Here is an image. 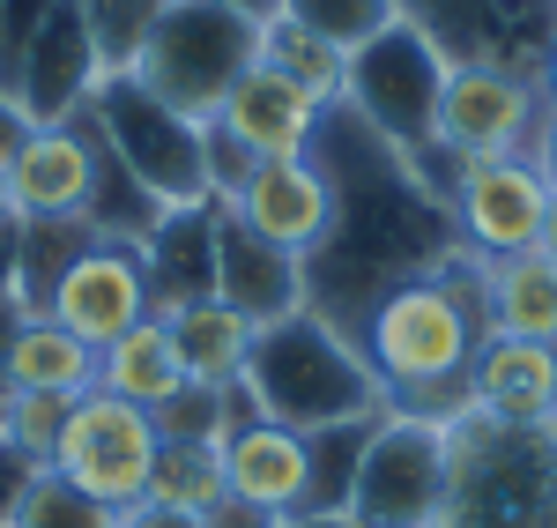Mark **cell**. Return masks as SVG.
<instances>
[{
  "label": "cell",
  "instance_id": "obj_1",
  "mask_svg": "<svg viewBox=\"0 0 557 528\" xmlns=\"http://www.w3.org/2000/svg\"><path fill=\"white\" fill-rule=\"evenodd\" d=\"M483 261L454 254L431 275L394 283L380 306L364 312L357 351L380 380V409L386 417H431L454 425L469 409V365L483 343Z\"/></svg>",
  "mask_w": 557,
  "mask_h": 528
},
{
  "label": "cell",
  "instance_id": "obj_2",
  "mask_svg": "<svg viewBox=\"0 0 557 528\" xmlns=\"http://www.w3.org/2000/svg\"><path fill=\"white\" fill-rule=\"evenodd\" d=\"M238 395L253 402L260 417L290 425V432H327V425L386 417L364 351L349 343L335 320H320L312 306L253 335L246 372H238Z\"/></svg>",
  "mask_w": 557,
  "mask_h": 528
},
{
  "label": "cell",
  "instance_id": "obj_3",
  "mask_svg": "<svg viewBox=\"0 0 557 528\" xmlns=\"http://www.w3.org/2000/svg\"><path fill=\"white\" fill-rule=\"evenodd\" d=\"M438 528H557V425H498L461 409L446 425Z\"/></svg>",
  "mask_w": 557,
  "mask_h": 528
},
{
  "label": "cell",
  "instance_id": "obj_4",
  "mask_svg": "<svg viewBox=\"0 0 557 528\" xmlns=\"http://www.w3.org/2000/svg\"><path fill=\"white\" fill-rule=\"evenodd\" d=\"M260 30H268V15L238 0H164L134 60V83L186 120H215L231 83L260 60Z\"/></svg>",
  "mask_w": 557,
  "mask_h": 528
},
{
  "label": "cell",
  "instance_id": "obj_5",
  "mask_svg": "<svg viewBox=\"0 0 557 528\" xmlns=\"http://www.w3.org/2000/svg\"><path fill=\"white\" fill-rule=\"evenodd\" d=\"M446 45L431 38L417 15H401L386 38H372L364 52H349V83H343V112H357L380 134L386 149L424 157L431 149V112H438V75H446Z\"/></svg>",
  "mask_w": 557,
  "mask_h": 528
},
{
  "label": "cell",
  "instance_id": "obj_6",
  "mask_svg": "<svg viewBox=\"0 0 557 528\" xmlns=\"http://www.w3.org/2000/svg\"><path fill=\"white\" fill-rule=\"evenodd\" d=\"M89 120H97V134H104V149H112L164 209H178V201H209L201 120L172 112L164 97H149L134 75H104V83L89 89Z\"/></svg>",
  "mask_w": 557,
  "mask_h": 528
},
{
  "label": "cell",
  "instance_id": "obj_7",
  "mask_svg": "<svg viewBox=\"0 0 557 528\" xmlns=\"http://www.w3.org/2000/svg\"><path fill=\"white\" fill-rule=\"evenodd\" d=\"M446 506V425L431 417H380L357 454L343 521L349 528H438Z\"/></svg>",
  "mask_w": 557,
  "mask_h": 528
},
{
  "label": "cell",
  "instance_id": "obj_8",
  "mask_svg": "<svg viewBox=\"0 0 557 528\" xmlns=\"http://www.w3.org/2000/svg\"><path fill=\"white\" fill-rule=\"evenodd\" d=\"M157 446H164V440H157L149 409H134V402L89 388V395H75V409H67L60 446H52V462H45V469H52L60 484H75L83 499H97V506L134 514V506L149 499Z\"/></svg>",
  "mask_w": 557,
  "mask_h": 528
},
{
  "label": "cell",
  "instance_id": "obj_9",
  "mask_svg": "<svg viewBox=\"0 0 557 528\" xmlns=\"http://www.w3.org/2000/svg\"><path fill=\"white\" fill-rule=\"evenodd\" d=\"M543 127V89L506 60H446L438 75V112H431V157H520Z\"/></svg>",
  "mask_w": 557,
  "mask_h": 528
},
{
  "label": "cell",
  "instance_id": "obj_10",
  "mask_svg": "<svg viewBox=\"0 0 557 528\" xmlns=\"http://www.w3.org/2000/svg\"><path fill=\"white\" fill-rule=\"evenodd\" d=\"M446 223L475 261H506L543 238V209H550V179L535 172V157H461L446 179Z\"/></svg>",
  "mask_w": 557,
  "mask_h": 528
},
{
  "label": "cell",
  "instance_id": "obj_11",
  "mask_svg": "<svg viewBox=\"0 0 557 528\" xmlns=\"http://www.w3.org/2000/svg\"><path fill=\"white\" fill-rule=\"evenodd\" d=\"M38 312H45V320H60L75 343H89V351L120 343L134 320L157 312L141 246H127V238H83V246L67 254V268L45 283Z\"/></svg>",
  "mask_w": 557,
  "mask_h": 528
},
{
  "label": "cell",
  "instance_id": "obj_12",
  "mask_svg": "<svg viewBox=\"0 0 557 528\" xmlns=\"http://www.w3.org/2000/svg\"><path fill=\"white\" fill-rule=\"evenodd\" d=\"M223 209L246 223L253 238L312 261L327 246V231H335V179L320 172V157H275V164H253V179Z\"/></svg>",
  "mask_w": 557,
  "mask_h": 528
},
{
  "label": "cell",
  "instance_id": "obj_13",
  "mask_svg": "<svg viewBox=\"0 0 557 528\" xmlns=\"http://www.w3.org/2000/svg\"><path fill=\"white\" fill-rule=\"evenodd\" d=\"M320 120H327V105H320L312 89H298L283 67H275V60H253V67L231 83V97L215 105V127L231 134L253 164H275V157H312Z\"/></svg>",
  "mask_w": 557,
  "mask_h": 528
},
{
  "label": "cell",
  "instance_id": "obj_14",
  "mask_svg": "<svg viewBox=\"0 0 557 528\" xmlns=\"http://www.w3.org/2000/svg\"><path fill=\"white\" fill-rule=\"evenodd\" d=\"M8 194H15L23 223H83V209H89V112L83 105L67 120H45L15 149Z\"/></svg>",
  "mask_w": 557,
  "mask_h": 528
},
{
  "label": "cell",
  "instance_id": "obj_15",
  "mask_svg": "<svg viewBox=\"0 0 557 528\" xmlns=\"http://www.w3.org/2000/svg\"><path fill=\"white\" fill-rule=\"evenodd\" d=\"M215 298L253 328H275V320L305 312V261L253 238L223 201H215Z\"/></svg>",
  "mask_w": 557,
  "mask_h": 528
},
{
  "label": "cell",
  "instance_id": "obj_16",
  "mask_svg": "<svg viewBox=\"0 0 557 528\" xmlns=\"http://www.w3.org/2000/svg\"><path fill=\"white\" fill-rule=\"evenodd\" d=\"M89 89H97V52H89L83 0H52L15 60V105L45 127V120H67L75 105H89Z\"/></svg>",
  "mask_w": 557,
  "mask_h": 528
},
{
  "label": "cell",
  "instance_id": "obj_17",
  "mask_svg": "<svg viewBox=\"0 0 557 528\" xmlns=\"http://www.w3.org/2000/svg\"><path fill=\"white\" fill-rule=\"evenodd\" d=\"M215 462H223V491L246 499L275 521H298L305 514V432L275 425V417H238L223 440H215Z\"/></svg>",
  "mask_w": 557,
  "mask_h": 528
},
{
  "label": "cell",
  "instance_id": "obj_18",
  "mask_svg": "<svg viewBox=\"0 0 557 528\" xmlns=\"http://www.w3.org/2000/svg\"><path fill=\"white\" fill-rule=\"evenodd\" d=\"M469 409L498 425H557V343L483 335L469 365Z\"/></svg>",
  "mask_w": 557,
  "mask_h": 528
},
{
  "label": "cell",
  "instance_id": "obj_19",
  "mask_svg": "<svg viewBox=\"0 0 557 528\" xmlns=\"http://www.w3.org/2000/svg\"><path fill=\"white\" fill-rule=\"evenodd\" d=\"M141 261H149V298H157V312L215 298V201H178V209H164V223L141 238Z\"/></svg>",
  "mask_w": 557,
  "mask_h": 528
},
{
  "label": "cell",
  "instance_id": "obj_20",
  "mask_svg": "<svg viewBox=\"0 0 557 528\" xmlns=\"http://www.w3.org/2000/svg\"><path fill=\"white\" fill-rule=\"evenodd\" d=\"M186 380H194V372H186V357H178L172 320H164V312L134 320L120 343H104V351H97V388H104V395H120V402H134V409H164Z\"/></svg>",
  "mask_w": 557,
  "mask_h": 528
},
{
  "label": "cell",
  "instance_id": "obj_21",
  "mask_svg": "<svg viewBox=\"0 0 557 528\" xmlns=\"http://www.w3.org/2000/svg\"><path fill=\"white\" fill-rule=\"evenodd\" d=\"M483 328L520 343H557V261L550 254H506L483 261Z\"/></svg>",
  "mask_w": 557,
  "mask_h": 528
},
{
  "label": "cell",
  "instance_id": "obj_22",
  "mask_svg": "<svg viewBox=\"0 0 557 528\" xmlns=\"http://www.w3.org/2000/svg\"><path fill=\"white\" fill-rule=\"evenodd\" d=\"M97 388V351L75 343L60 320H45L30 312L23 328H15V357H8V395H89ZM0 395V402H8Z\"/></svg>",
  "mask_w": 557,
  "mask_h": 528
},
{
  "label": "cell",
  "instance_id": "obj_23",
  "mask_svg": "<svg viewBox=\"0 0 557 528\" xmlns=\"http://www.w3.org/2000/svg\"><path fill=\"white\" fill-rule=\"evenodd\" d=\"M172 320V343L186 357V372L194 380H215V388H231L238 372H246V351H253V320H238V312L223 306V298H194V306L164 312Z\"/></svg>",
  "mask_w": 557,
  "mask_h": 528
},
{
  "label": "cell",
  "instance_id": "obj_24",
  "mask_svg": "<svg viewBox=\"0 0 557 528\" xmlns=\"http://www.w3.org/2000/svg\"><path fill=\"white\" fill-rule=\"evenodd\" d=\"M275 15L283 23H298L312 30L320 45H335V52H364L372 38H386L401 15H409V0H275Z\"/></svg>",
  "mask_w": 557,
  "mask_h": 528
},
{
  "label": "cell",
  "instance_id": "obj_25",
  "mask_svg": "<svg viewBox=\"0 0 557 528\" xmlns=\"http://www.w3.org/2000/svg\"><path fill=\"white\" fill-rule=\"evenodd\" d=\"M372 425L380 417H357V425H327V432H305V514H343L349 499V477H357V454L372 440Z\"/></svg>",
  "mask_w": 557,
  "mask_h": 528
},
{
  "label": "cell",
  "instance_id": "obj_26",
  "mask_svg": "<svg viewBox=\"0 0 557 528\" xmlns=\"http://www.w3.org/2000/svg\"><path fill=\"white\" fill-rule=\"evenodd\" d=\"M260 60H275L283 75L298 89H312L320 105H343V83H349V60L335 45H320L312 30L298 23H283V15H268V30H260Z\"/></svg>",
  "mask_w": 557,
  "mask_h": 528
},
{
  "label": "cell",
  "instance_id": "obj_27",
  "mask_svg": "<svg viewBox=\"0 0 557 528\" xmlns=\"http://www.w3.org/2000/svg\"><path fill=\"white\" fill-rule=\"evenodd\" d=\"M215 499H223V462H215V446H194V440H164L157 446V469H149V499H141V506L209 514Z\"/></svg>",
  "mask_w": 557,
  "mask_h": 528
},
{
  "label": "cell",
  "instance_id": "obj_28",
  "mask_svg": "<svg viewBox=\"0 0 557 528\" xmlns=\"http://www.w3.org/2000/svg\"><path fill=\"white\" fill-rule=\"evenodd\" d=\"M164 0H83L89 23V52H97V83L104 75H134L141 45H149V23H157Z\"/></svg>",
  "mask_w": 557,
  "mask_h": 528
},
{
  "label": "cell",
  "instance_id": "obj_29",
  "mask_svg": "<svg viewBox=\"0 0 557 528\" xmlns=\"http://www.w3.org/2000/svg\"><path fill=\"white\" fill-rule=\"evenodd\" d=\"M15 528H120V514L97 506V499H83L75 484H60V477L45 469L38 484H30V499H23Z\"/></svg>",
  "mask_w": 557,
  "mask_h": 528
},
{
  "label": "cell",
  "instance_id": "obj_30",
  "mask_svg": "<svg viewBox=\"0 0 557 528\" xmlns=\"http://www.w3.org/2000/svg\"><path fill=\"white\" fill-rule=\"evenodd\" d=\"M67 395H8L0 402V440L23 446L30 462H52V446H60V425H67Z\"/></svg>",
  "mask_w": 557,
  "mask_h": 528
},
{
  "label": "cell",
  "instance_id": "obj_31",
  "mask_svg": "<svg viewBox=\"0 0 557 528\" xmlns=\"http://www.w3.org/2000/svg\"><path fill=\"white\" fill-rule=\"evenodd\" d=\"M38 477H45V462H30L23 446L0 440V528H15V514H23V499H30Z\"/></svg>",
  "mask_w": 557,
  "mask_h": 528
},
{
  "label": "cell",
  "instance_id": "obj_32",
  "mask_svg": "<svg viewBox=\"0 0 557 528\" xmlns=\"http://www.w3.org/2000/svg\"><path fill=\"white\" fill-rule=\"evenodd\" d=\"M30 134H38V120H30V112H23V105L0 89V164H15V149H23Z\"/></svg>",
  "mask_w": 557,
  "mask_h": 528
},
{
  "label": "cell",
  "instance_id": "obj_33",
  "mask_svg": "<svg viewBox=\"0 0 557 528\" xmlns=\"http://www.w3.org/2000/svg\"><path fill=\"white\" fill-rule=\"evenodd\" d=\"M201 521H209V528H283L275 514H260V506H246V499H231V491L215 499V506L201 514Z\"/></svg>",
  "mask_w": 557,
  "mask_h": 528
},
{
  "label": "cell",
  "instance_id": "obj_34",
  "mask_svg": "<svg viewBox=\"0 0 557 528\" xmlns=\"http://www.w3.org/2000/svg\"><path fill=\"white\" fill-rule=\"evenodd\" d=\"M120 528H209V521L186 506H134V514H120Z\"/></svg>",
  "mask_w": 557,
  "mask_h": 528
},
{
  "label": "cell",
  "instance_id": "obj_35",
  "mask_svg": "<svg viewBox=\"0 0 557 528\" xmlns=\"http://www.w3.org/2000/svg\"><path fill=\"white\" fill-rule=\"evenodd\" d=\"M30 320L23 298H0V395H8V357H15V328Z\"/></svg>",
  "mask_w": 557,
  "mask_h": 528
},
{
  "label": "cell",
  "instance_id": "obj_36",
  "mask_svg": "<svg viewBox=\"0 0 557 528\" xmlns=\"http://www.w3.org/2000/svg\"><path fill=\"white\" fill-rule=\"evenodd\" d=\"M15 261H23V217L0 223V298H15Z\"/></svg>",
  "mask_w": 557,
  "mask_h": 528
},
{
  "label": "cell",
  "instance_id": "obj_37",
  "mask_svg": "<svg viewBox=\"0 0 557 528\" xmlns=\"http://www.w3.org/2000/svg\"><path fill=\"white\" fill-rule=\"evenodd\" d=\"M528 157H535V172L557 186V112H543V127H535V142H528Z\"/></svg>",
  "mask_w": 557,
  "mask_h": 528
},
{
  "label": "cell",
  "instance_id": "obj_38",
  "mask_svg": "<svg viewBox=\"0 0 557 528\" xmlns=\"http://www.w3.org/2000/svg\"><path fill=\"white\" fill-rule=\"evenodd\" d=\"M535 89H543V112H557V38L543 52V67H535Z\"/></svg>",
  "mask_w": 557,
  "mask_h": 528
},
{
  "label": "cell",
  "instance_id": "obj_39",
  "mask_svg": "<svg viewBox=\"0 0 557 528\" xmlns=\"http://www.w3.org/2000/svg\"><path fill=\"white\" fill-rule=\"evenodd\" d=\"M535 254H550V261H557V186H550V209H543V238H535Z\"/></svg>",
  "mask_w": 557,
  "mask_h": 528
},
{
  "label": "cell",
  "instance_id": "obj_40",
  "mask_svg": "<svg viewBox=\"0 0 557 528\" xmlns=\"http://www.w3.org/2000/svg\"><path fill=\"white\" fill-rule=\"evenodd\" d=\"M0 223H15V194H8V164H0Z\"/></svg>",
  "mask_w": 557,
  "mask_h": 528
},
{
  "label": "cell",
  "instance_id": "obj_41",
  "mask_svg": "<svg viewBox=\"0 0 557 528\" xmlns=\"http://www.w3.org/2000/svg\"><path fill=\"white\" fill-rule=\"evenodd\" d=\"M283 528H349L343 514H312V521H283Z\"/></svg>",
  "mask_w": 557,
  "mask_h": 528
},
{
  "label": "cell",
  "instance_id": "obj_42",
  "mask_svg": "<svg viewBox=\"0 0 557 528\" xmlns=\"http://www.w3.org/2000/svg\"><path fill=\"white\" fill-rule=\"evenodd\" d=\"M238 8H253V15H275V0H238Z\"/></svg>",
  "mask_w": 557,
  "mask_h": 528
}]
</instances>
